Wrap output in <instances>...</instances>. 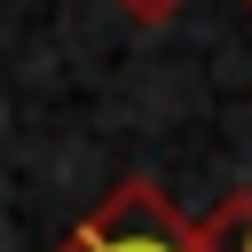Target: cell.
I'll return each instance as SVG.
<instances>
[{
  "label": "cell",
  "mask_w": 252,
  "mask_h": 252,
  "mask_svg": "<svg viewBox=\"0 0 252 252\" xmlns=\"http://www.w3.org/2000/svg\"><path fill=\"white\" fill-rule=\"evenodd\" d=\"M47 252H197V220L158 189V181H118L71 236Z\"/></svg>",
  "instance_id": "cell-1"
},
{
  "label": "cell",
  "mask_w": 252,
  "mask_h": 252,
  "mask_svg": "<svg viewBox=\"0 0 252 252\" xmlns=\"http://www.w3.org/2000/svg\"><path fill=\"white\" fill-rule=\"evenodd\" d=\"M197 252H252V189H228L197 220Z\"/></svg>",
  "instance_id": "cell-2"
},
{
  "label": "cell",
  "mask_w": 252,
  "mask_h": 252,
  "mask_svg": "<svg viewBox=\"0 0 252 252\" xmlns=\"http://www.w3.org/2000/svg\"><path fill=\"white\" fill-rule=\"evenodd\" d=\"M181 8H189V0H118V16H126V24H150V32H158V24H173Z\"/></svg>",
  "instance_id": "cell-3"
},
{
  "label": "cell",
  "mask_w": 252,
  "mask_h": 252,
  "mask_svg": "<svg viewBox=\"0 0 252 252\" xmlns=\"http://www.w3.org/2000/svg\"><path fill=\"white\" fill-rule=\"evenodd\" d=\"M244 8H252V0H244Z\"/></svg>",
  "instance_id": "cell-4"
}]
</instances>
